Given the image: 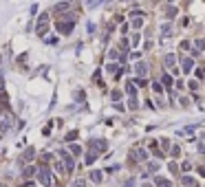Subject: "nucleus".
<instances>
[{
  "instance_id": "b1692460",
  "label": "nucleus",
  "mask_w": 205,
  "mask_h": 187,
  "mask_svg": "<svg viewBox=\"0 0 205 187\" xmlns=\"http://www.w3.org/2000/svg\"><path fill=\"white\" fill-rule=\"evenodd\" d=\"M73 187H86V181H75V183H73Z\"/></svg>"
},
{
  "instance_id": "7ed1b4c3",
  "label": "nucleus",
  "mask_w": 205,
  "mask_h": 187,
  "mask_svg": "<svg viewBox=\"0 0 205 187\" xmlns=\"http://www.w3.org/2000/svg\"><path fill=\"white\" fill-rule=\"evenodd\" d=\"M58 31H62L64 35H69L73 31V18H62L58 22Z\"/></svg>"
},
{
  "instance_id": "f03ea898",
  "label": "nucleus",
  "mask_w": 205,
  "mask_h": 187,
  "mask_svg": "<svg viewBox=\"0 0 205 187\" xmlns=\"http://www.w3.org/2000/svg\"><path fill=\"white\" fill-rule=\"evenodd\" d=\"M11 123H13V117L9 112H0V132H7L11 128Z\"/></svg>"
},
{
  "instance_id": "6e6552de",
  "label": "nucleus",
  "mask_w": 205,
  "mask_h": 187,
  "mask_svg": "<svg viewBox=\"0 0 205 187\" xmlns=\"http://www.w3.org/2000/svg\"><path fill=\"white\" fill-rule=\"evenodd\" d=\"M33 156H35V150H33V147H27V152L22 154V161H24V163H29Z\"/></svg>"
},
{
  "instance_id": "ddd939ff",
  "label": "nucleus",
  "mask_w": 205,
  "mask_h": 187,
  "mask_svg": "<svg viewBox=\"0 0 205 187\" xmlns=\"http://www.w3.org/2000/svg\"><path fill=\"white\" fill-rule=\"evenodd\" d=\"M126 90H128V95H130V97H135V95H137V88H135V84H130V81H128Z\"/></svg>"
},
{
  "instance_id": "a211bd4d",
  "label": "nucleus",
  "mask_w": 205,
  "mask_h": 187,
  "mask_svg": "<svg viewBox=\"0 0 205 187\" xmlns=\"http://www.w3.org/2000/svg\"><path fill=\"white\" fill-rule=\"evenodd\" d=\"M141 24H143L141 18H135V20H133V26H135V29H141Z\"/></svg>"
},
{
  "instance_id": "9b49d317",
  "label": "nucleus",
  "mask_w": 205,
  "mask_h": 187,
  "mask_svg": "<svg viewBox=\"0 0 205 187\" xmlns=\"http://www.w3.org/2000/svg\"><path fill=\"white\" fill-rule=\"evenodd\" d=\"M174 62H176L174 55H165V66H168V68H172V66H174Z\"/></svg>"
},
{
  "instance_id": "bb28decb",
  "label": "nucleus",
  "mask_w": 205,
  "mask_h": 187,
  "mask_svg": "<svg viewBox=\"0 0 205 187\" xmlns=\"http://www.w3.org/2000/svg\"><path fill=\"white\" fill-rule=\"evenodd\" d=\"M172 154H174V156H179V154H181V150H179V145H174V147H172Z\"/></svg>"
},
{
  "instance_id": "f3484780",
  "label": "nucleus",
  "mask_w": 205,
  "mask_h": 187,
  "mask_svg": "<svg viewBox=\"0 0 205 187\" xmlns=\"http://www.w3.org/2000/svg\"><path fill=\"white\" fill-rule=\"evenodd\" d=\"M71 152H73V154H82V147H80L77 143H71Z\"/></svg>"
},
{
  "instance_id": "a878e982",
  "label": "nucleus",
  "mask_w": 205,
  "mask_h": 187,
  "mask_svg": "<svg viewBox=\"0 0 205 187\" xmlns=\"http://www.w3.org/2000/svg\"><path fill=\"white\" fill-rule=\"evenodd\" d=\"M119 97H122V92H119V90H113V101H117Z\"/></svg>"
},
{
  "instance_id": "f257e3e1",
  "label": "nucleus",
  "mask_w": 205,
  "mask_h": 187,
  "mask_svg": "<svg viewBox=\"0 0 205 187\" xmlns=\"http://www.w3.org/2000/svg\"><path fill=\"white\" fill-rule=\"evenodd\" d=\"M38 181H40L42 187H51L53 185V174H51V170L46 165H42L40 170H38Z\"/></svg>"
},
{
  "instance_id": "dca6fc26",
  "label": "nucleus",
  "mask_w": 205,
  "mask_h": 187,
  "mask_svg": "<svg viewBox=\"0 0 205 187\" xmlns=\"http://www.w3.org/2000/svg\"><path fill=\"white\" fill-rule=\"evenodd\" d=\"M33 174H35V167H33V165H29V167L24 170V176L29 178V176H33Z\"/></svg>"
},
{
  "instance_id": "2eb2a0df",
  "label": "nucleus",
  "mask_w": 205,
  "mask_h": 187,
  "mask_svg": "<svg viewBox=\"0 0 205 187\" xmlns=\"http://www.w3.org/2000/svg\"><path fill=\"white\" fill-rule=\"evenodd\" d=\"M66 9H69V2H60V5H55V11H66Z\"/></svg>"
},
{
  "instance_id": "423d86ee",
  "label": "nucleus",
  "mask_w": 205,
  "mask_h": 187,
  "mask_svg": "<svg viewBox=\"0 0 205 187\" xmlns=\"http://www.w3.org/2000/svg\"><path fill=\"white\" fill-rule=\"evenodd\" d=\"M104 150H106V141H104V139L93 141V152H104Z\"/></svg>"
},
{
  "instance_id": "c85d7f7f",
  "label": "nucleus",
  "mask_w": 205,
  "mask_h": 187,
  "mask_svg": "<svg viewBox=\"0 0 205 187\" xmlns=\"http://www.w3.org/2000/svg\"><path fill=\"white\" fill-rule=\"evenodd\" d=\"M0 90H2V81H0Z\"/></svg>"
},
{
  "instance_id": "4468645a",
  "label": "nucleus",
  "mask_w": 205,
  "mask_h": 187,
  "mask_svg": "<svg viewBox=\"0 0 205 187\" xmlns=\"http://www.w3.org/2000/svg\"><path fill=\"white\" fill-rule=\"evenodd\" d=\"M190 68H192V60H190V57H185V60H183V71H185V73H190Z\"/></svg>"
},
{
  "instance_id": "6ab92c4d",
  "label": "nucleus",
  "mask_w": 205,
  "mask_h": 187,
  "mask_svg": "<svg viewBox=\"0 0 205 187\" xmlns=\"http://www.w3.org/2000/svg\"><path fill=\"white\" fill-rule=\"evenodd\" d=\"M95 158H97V152H90V154H88V156H86V163H88V165H90V163H93V161H95Z\"/></svg>"
},
{
  "instance_id": "20e7f679",
  "label": "nucleus",
  "mask_w": 205,
  "mask_h": 187,
  "mask_svg": "<svg viewBox=\"0 0 205 187\" xmlns=\"http://www.w3.org/2000/svg\"><path fill=\"white\" fill-rule=\"evenodd\" d=\"M60 158L64 161V167H66V172H73V167H75V161H73V156L66 152V150H60Z\"/></svg>"
},
{
  "instance_id": "cd10ccee",
  "label": "nucleus",
  "mask_w": 205,
  "mask_h": 187,
  "mask_svg": "<svg viewBox=\"0 0 205 187\" xmlns=\"http://www.w3.org/2000/svg\"><path fill=\"white\" fill-rule=\"evenodd\" d=\"M163 84H165V86H170V84H172V79L168 77V75H163Z\"/></svg>"
},
{
  "instance_id": "5701e85b",
  "label": "nucleus",
  "mask_w": 205,
  "mask_h": 187,
  "mask_svg": "<svg viewBox=\"0 0 205 187\" xmlns=\"http://www.w3.org/2000/svg\"><path fill=\"white\" fill-rule=\"evenodd\" d=\"M192 183H194V181H192V178H190V176H185V178H183V185H185V187H190V185H192Z\"/></svg>"
},
{
  "instance_id": "0eeeda50",
  "label": "nucleus",
  "mask_w": 205,
  "mask_h": 187,
  "mask_svg": "<svg viewBox=\"0 0 205 187\" xmlns=\"http://www.w3.org/2000/svg\"><path fill=\"white\" fill-rule=\"evenodd\" d=\"M133 158H137V161H146V158H148V152L139 147V150H135V152H133Z\"/></svg>"
},
{
  "instance_id": "1a4fd4ad",
  "label": "nucleus",
  "mask_w": 205,
  "mask_h": 187,
  "mask_svg": "<svg viewBox=\"0 0 205 187\" xmlns=\"http://www.w3.org/2000/svg\"><path fill=\"white\" fill-rule=\"evenodd\" d=\"M135 71H137V75H141V77H143V75L148 73V66H146V62H139L137 66H135Z\"/></svg>"
},
{
  "instance_id": "39448f33",
  "label": "nucleus",
  "mask_w": 205,
  "mask_h": 187,
  "mask_svg": "<svg viewBox=\"0 0 205 187\" xmlns=\"http://www.w3.org/2000/svg\"><path fill=\"white\" fill-rule=\"evenodd\" d=\"M46 20H49V13H42V16H40V20H38V35H44L46 29H49Z\"/></svg>"
},
{
  "instance_id": "f8f14e48",
  "label": "nucleus",
  "mask_w": 205,
  "mask_h": 187,
  "mask_svg": "<svg viewBox=\"0 0 205 187\" xmlns=\"http://www.w3.org/2000/svg\"><path fill=\"white\" fill-rule=\"evenodd\" d=\"M157 187H172V183L168 178H157Z\"/></svg>"
},
{
  "instance_id": "393cba45",
  "label": "nucleus",
  "mask_w": 205,
  "mask_h": 187,
  "mask_svg": "<svg viewBox=\"0 0 205 187\" xmlns=\"http://www.w3.org/2000/svg\"><path fill=\"white\" fill-rule=\"evenodd\" d=\"M152 88H154V92H161V90H163V88H161V84H157V81L152 84Z\"/></svg>"
},
{
  "instance_id": "4be33fe9",
  "label": "nucleus",
  "mask_w": 205,
  "mask_h": 187,
  "mask_svg": "<svg viewBox=\"0 0 205 187\" xmlns=\"http://www.w3.org/2000/svg\"><path fill=\"white\" fill-rule=\"evenodd\" d=\"M75 137H77V132H75V130H73V132H69V134H66V141H73V139H75Z\"/></svg>"
},
{
  "instance_id": "412c9836",
  "label": "nucleus",
  "mask_w": 205,
  "mask_h": 187,
  "mask_svg": "<svg viewBox=\"0 0 205 187\" xmlns=\"http://www.w3.org/2000/svg\"><path fill=\"white\" fill-rule=\"evenodd\" d=\"M170 31H172V29H170V24H165L163 29H161V33H163V35H170Z\"/></svg>"
},
{
  "instance_id": "9d476101",
  "label": "nucleus",
  "mask_w": 205,
  "mask_h": 187,
  "mask_svg": "<svg viewBox=\"0 0 205 187\" xmlns=\"http://www.w3.org/2000/svg\"><path fill=\"white\" fill-rule=\"evenodd\" d=\"M101 176H104V174H101L99 170H93V172H90V181H93V183H99Z\"/></svg>"
},
{
  "instance_id": "aec40b11",
  "label": "nucleus",
  "mask_w": 205,
  "mask_h": 187,
  "mask_svg": "<svg viewBox=\"0 0 205 187\" xmlns=\"http://www.w3.org/2000/svg\"><path fill=\"white\" fill-rule=\"evenodd\" d=\"M196 49H199V51L205 49V40H196Z\"/></svg>"
}]
</instances>
